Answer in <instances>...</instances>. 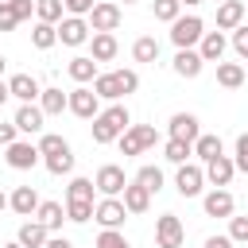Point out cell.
<instances>
[{
  "mask_svg": "<svg viewBox=\"0 0 248 248\" xmlns=\"http://www.w3.org/2000/svg\"><path fill=\"white\" fill-rule=\"evenodd\" d=\"M128 128H132V112L124 105H108V108H101L93 116V143H112Z\"/></svg>",
  "mask_w": 248,
  "mask_h": 248,
  "instance_id": "obj_1",
  "label": "cell"
},
{
  "mask_svg": "<svg viewBox=\"0 0 248 248\" xmlns=\"http://www.w3.org/2000/svg\"><path fill=\"white\" fill-rule=\"evenodd\" d=\"M202 35H205V23L198 16H178L170 23V43L178 50H194V43H202Z\"/></svg>",
  "mask_w": 248,
  "mask_h": 248,
  "instance_id": "obj_2",
  "label": "cell"
},
{
  "mask_svg": "<svg viewBox=\"0 0 248 248\" xmlns=\"http://www.w3.org/2000/svg\"><path fill=\"white\" fill-rule=\"evenodd\" d=\"M66 108H70L74 116H81V120H93V116L101 112V97H97L89 85H78V89L66 93Z\"/></svg>",
  "mask_w": 248,
  "mask_h": 248,
  "instance_id": "obj_3",
  "label": "cell"
},
{
  "mask_svg": "<svg viewBox=\"0 0 248 248\" xmlns=\"http://www.w3.org/2000/svg\"><path fill=\"white\" fill-rule=\"evenodd\" d=\"M93 186H97V194H101V198H120V194H124V186H128V178H124V167H116V163H105V167L97 170Z\"/></svg>",
  "mask_w": 248,
  "mask_h": 248,
  "instance_id": "obj_4",
  "label": "cell"
},
{
  "mask_svg": "<svg viewBox=\"0 0 248 248\" xmlns=\"http://www.w3.org/2000/svg\"><path fill=\"white\" fill-rule=\"evenodd\" d=\"M39 147L35 143H23V140H16V143H8L4 147V163L12 167V170H31V167H39Z\"/></svg>",
  "mask_w": 248,
  "mask_h": 248,
  "instance_id": "obj_5",
  "label": "cell"
},
{
  "mask_svg": "<svg viewBox=\"0 0 248 248\" xmlns=\"http://www.w3.org/2000/svg\"><path fill=\"white\" fill-rule=\"evenodd\" d=\"M182 240H186L182 221H178L174 213H163V217L155 221V244H159V248H182Z\"/></svg>",
  "mask_w": 248,
  "mask_h": 248,
  "instance_id": "obj_6",
  "label": "cell"
},
{
  "mask_svg": "<svg viewBox=\"0 0 248 248\" xmlns=\"http://www.w3.org/2000/svg\"><path fill=\"white\" fill-rule=\"evenodd\" d=\"M202 186H205V170H202L198 163H182L178 174H174V190H178L182 198H198Z\"/></svg>",
  "mask_w": 248,
  "mask_h": 248,
  "instance_id": "obj_7",
  "label": "cell"
},
{
  "mask_svg": "<svg viewBox=\"0 0 248 248\" xmlns=\"http://www.w3.org/2000/svg\"><path fill=\"white\" fill-rule=\"evenodd\" d=\"M124 217H128V209H124L120 198H101V202L93 205V221H97L101 229H120Z\"/></svg>",
  "mask_w": 248,
  "mask_h": 248,
  "instance_id": "obj_8",
  "label": "cell"
},
{
  "mask_svg": "<svg viewBox=\"0 0 248 248\" xmlns=\"http://www.w3.org/2000/svg\"><path fill=\"white\" fill-rule=\"evenodd\" d=\"M120 16H124V12H120V4L101 0V4H93V12H89V27H93V31H108V35H112V31L120 27Z\"/></svg>",
  "mask_w": 248,
  "mask_h": 248,
  "instance_id": "obj_9",
  "label": "cell"
},
{
  "mask_svg": "<svg viewBox=\"0 0 248 248\" xmlns=\"http://www.w3.org/2000/svg\"><path fill=\"white\" fill-rule=\"evenodd\" d=\"M8 93H12L19 105H35L39 93H43V85H39V78H31V74H12V78H8Z\"/></svg>",
  "mask_w": 248,
  "mask_h": 248,
  "instance_id": "obj_10",
  "label": "cell"
},
{
  "mask_svg": "<svg viewBox=\"0 0 248 248\" xmlns=\"http://www.w3.org/2000/svg\"><path fill=\"white\" fill-rule=\"evenodd\" d=\"M85 39H89V19H78V16L58 19V43L62 46H81Z\"/></svg>",
  "mask_w": 248,
  "mask_h": 248,
  "instance_id": "obj_11",
  "label": "cell"
},
{
  "mask_svg": "<svg viewBox=\"0 0 248 248\" xmlns=\"http://www.w3.org/2000/svg\"><path fill=\"white\" fill-rule=\"evenodd\" d=\"M167 128H170V140H182V143H190V147H194V140L202 136V128H198V116H194V112H174Z\"/></svg>",
  "mask_w": 248,
  "mask_h": 248,
  "instance_id": "obj_12",
  "label": "cell"
},
{
  "mask_svg": "<svg viewBox=\"0 0 248 248\" xmlns=\"http://www.w3.org/2000/svg\"><path fill=\"white\" fill-rule=\"evenodd\" d=\"M202 170H205V182H209V186L225 190V186L232 182V174H236V163H232L229 155H217V159H213V163H205Z\"/></svg>",
  "mask_w": 248,
  "mask_h": 248,
  "instance_id": "obj_13",
  "label": "cell"
},
{
  "mask_svg": "<svg viewBox=\"0 0 248 248\" xmlns=\"http://www.w3.org/2000/svg\"><path fill=\"white\" fill-rule=\"evenodd\" d=\"M202 205H205V217H232V209H236L232 194L229 190H217V186L202 198Z\"/></svg>",
  "mask_w": 248,
  "mask_h": 248,
  "instance_id": "obj_14",
  "label": "cell"
},
{
  "mask_svg": "<svg viewBox=\"0 0 248 248\" xmlns=\"http://www.w3.org/2000/svg\"><path fill=\"white\" fill-rule=\"evenodd\" d=\"M43 120H46V116H43V108H39V105H19L12 124H16V132L35 136V132H43Z\"/></svg>",
  "mask_w": 248,
  "mask_h": 248,
  "instance_id": "obj_15",
  "label": "cell"
},
{
  "mask_svg": "<svg viewBox=\"0 0 248 248\" xmlns=\"http://www.w3.org/2000/svg\"><path fill=\"white\" fill-rule=\"evenodd\" d=\"M244 23V4L240 0H221L217 8V31H236Z\"/></svg>",
  "mask_w": 248,
  "mask_h": 248,
  "instance_id": "obj_16",
  "label": "cell"
},
{
  "mask_svg": "<svg viewBox=\"0 0 248 248\" xmlns=\"http://www.w3.org/2000/svg\"><path fill=\"white\" fill-rule=\"evenodd\" d=\"M120 54V43H116V35H108V31H93V62H112Z\"/></svg>",
  "mask_w": 248,
  "mask_h": 248,
  "instance_id": "obj_17",
  "label": "cell"
},
{
  "mask_svg": "<svg viewBox=\"0 0 248 248\" xmlns=\"http://www.w3.org/2000/svg\"><path fill=\"white\" fill-rule=\"evenodd\" d=\"M225 35L221 31H205L202 35V43H198V54H202V62H221L225 58Z\"/></svg>",
  "mask_w": 248,
  "mask_h": 248,
  "instance_id": "obj_18",
  "label": "cell"
},
{
  "mask_svg": "<svg viewBox=\"0 0 248 248\" xmlns=\"http://www.w3.org/2000/svg\"><path fill=\"white\" fill-rule=\"evenodd\" d=\"M120 202H124L128 213H147V209H151V194H147L140 182H128L124 194H120Z\"/></svg>",
  "mask_w": 248,
  "mask_h": 248,
  "instance_id": "obj_19",
  "label": "cell"
},
{
  "mask_svg": "<svg viewBox=\"0 0 248 248\" xmlns=\"http://www.w3.org/2000/svg\"><path fill=\"white\" fill-rule=\"evenodd\" d=\"M8 205H12L19 217H31V213L39 209V194H35V186H16L12 198H8Z\"/></svg>",
  "mask_w": 248,
  "mask_h": 248,
  "instance_id": "obj_20",
  "label": "cell"
},
{
  "mask_svg": "<svg viewBox=\"0 0 248 248\" xmlns=\"http://www.w3.org/2000/svg\"><path fill=\"white\" fill-rule=\"evenodd\" d=\"M35 221H39L46 232H58V229H62V221H66V209H62L58 202H39V209H35Z\"/></svg>",
  "mask_w": 248,
  "mask_h": 248,
  "instance_id": "obj_21",
  "label": "cell"
},
{
  "mask_svg": "<svg viewBox=\"0 0 248 248\" xmlns=\"http://www.w3.org/2000/svg\"><path fill=\"white\" fill-rule=\"evenodd\" d=\"M16 240H19L23 248H43V244L50 240V232H46L39 221H23V225H19V232H16Z\"/></svg>",
  "mask_w": 248,
  "mask_h": 248,
  "instance_id": "obj_22",
  "label": "cell"
},
{
  "mask_svg": "<svg viewBox=\"0 0 248 248\" xmlns=\"http://www.w3.org/2000/svg\"><path fill=\"white\" fill-rule=\"evenodd\" d=\"M202 66H205V62H202L198 50H178V54H174V74H178V78H198Z\"/></svg>",
  "mask_w": 248,
  "mask_h": 248,
  "instance_id": "obj_23",
  "label": "cell"
},
{
  "mask_svg": "<svg viewBox=\"0 0 248 248\" xmlns=\"http://www.w3.org/2000/svg\"><path fill=\"white\" fill-rule=\"evenodd\" d=\"M66 74H70L78 85H85V81H93V78H97V62H93L89 54H78V58H70Z\"/></svg>",
  "mask_w": 248,
  "mask_h": 248,
  "instance_id": "obj_24",
  "label": "cell"
},
{
  "mask_svg": "<svg viewBox=\"0 0 248 248\" xmlns=\"http://www.w3.org/2000/svg\"><path fill=\"white\" fill-rule=\"evenodd\" d=\"M217 85L221 89H240L244 85V66L240 62H217Z\"/></svg>",
  "mask_w": 248,
  "mask_h": 248,
  "instance_id": "obj_25",
  "label": "cell"
},
{
  "mask_svg": "<svg viewBox=\"0 0 248 248\" xmlns=\"http://www.w3.org/2000/svg\"><path fill=\"white\" fill-rule=\"evenodd\" d=\"M190 151H194L202 163H213L217 155H225V147H221V136H205V132L194 140V147H190Z\"/></svg>",
  "mask_w": 248,
  "mask_h": 248,
  "instance_id": "obj_26",
  "label": "cell"
},
{
  "mask_svg": "<svg viewBox=\"0 0 248 248\" xmlns=\"http://www.w3.org/2000/svg\"><path fill=\"white\" fill-rule=\"evenodd\" d=\"M93 93H97L101 101H120V97H124L116 74H97V78H93Z\"/></svg>",
  "mask_w": 248,
  "mask_h": 248,
  "instance_id": "obj_27",
  "label": "cell"
},
{
  "mask_svg": "<svg viewBox=\"0 0 248 248\" xmlns=\"http://www.w3.org/2000/svg\"><path fill=\"white\" fill-rule=\"evenodd\" d=\"M132 58H136V62H159V39L140 35V39L132 43Z\"/></svg>",
  "mask_w": 248,
  "mask_h": 248,
  "instance_id": "obj_28",
  "label": "cell"
},
{
  "mask_svg": "<svg viewBox=\"0 0 248 248\" xmlns=\"http://www.w3.org/2000/svg\"><path fill=\"white\" fill-rule=\"evenodd\" d=\"M39 108H43V116H58L66 108V93L62 89H43L39 93Z\"/></svg>",
  "mask_w": 248,
  "mask_h": 248,
  "instance_id": "obj_29",
  "label": "cell"
},
{
  "mask_svg": "<svg viewBox=\"0 0 248 248\" xmlns=\"http://www.w3.org/2000/svg\"><path fill=\"white\" fill-rule=\"evenodd\" d=\"M136 182H140L147 194H159V190H163V170H159L155 163H147V167L136 170Z\"/></svg>",
  "mask_w": 248,
  "mask_h": 248,
  "instance_id": "obj_30",
  "label": "cell"
},
{
  "mask_svg": "<svg viewBox=\"0 0 248 248\" xmlns=\"http://www.w3.org/2000/svg\"><path fill=\"white\" fill-rule=\"evenodd\" d=\"M31 43H35L39 50H50V46L58 43V27H54V23H35V27H31Z\"/></svg>",
  "mask_w": 248,
  "mask_h": 248,
  "instance_id": "obj_31",
  "label": "cell"
},
{
  "mask_svg": "<svg viewBox=\"0 0 248 248\" xmlns=\"http://www.w3.org/2000/svg\"><path fill=\"white\" fill-rule=\"evenodd\" d=\"M62 0H35V16H39V23H54L58 27V19H62Z\"/></svg>",
  "mask_w": 248,
  "mask_h": 248,
  "instance_id": "obj_32",
  "label": "cell"
},
{
  "mask_svg": "<svg viewBox=\"0 0 248 248\" xmlns=\"http://www.w3.org/2000/svg\"><path fill=\"white\" fill-rule=\"evenodd\" d=\"M190 155H194V151H190V143H182V140H167V143H163V159L174 163V167H182Z\"/></svg>",
  "mask_w": 248,
  "mask_h": 248,
  "instance_id": "obj_33",
  "label": "cell"
},
{
  "mask_svg": "<svg viewBox=\"0 0 248 248\" xmlns=\"http://www.w3.org/2000/svg\"><path fill=\"white\" fill-rule=\"evenodd\" d=\"M93 182L89 178H70V186H66V202H93Z\"/></svg>",
  "mask_w": 248,
  "mask_h": 248,
  "instance_id": "obj_34",
  "label": "cell"
},
{
  "mask_svg": "<svg viewBox=\"0 0 248 248\" xmlns=\"http://www.w3.org/2000/svg\"><path fill=\"white\" fill-rule=\"evenodd\" d=\"M35 147H39V155H43V159H46V155H58V151H70V143H66L62 136H54V132H43Z\"/></svg>",
  "mask_w": 248,
  "mask_h": 248,
  "instance_id": "obj_35",
  "label": "cell"
},
{
  "mask_svg": "<svg viewBox=\"0 0 248 248\" xmlns=\"http://www.w3.org/2000/svg\"><path fill=\"white\" fill-rule=\"evenodd\" d=\"M43 163H46V170H50V174H70V170H74V151H58V155H46Z\"/></svg>",
  "mask_w": 248,
  "mask_h": 248,
  "instance_id": "obj_36",
  "label": "cell"
},
{
  "mask_svg": "<svg viewBox=\"0 0 248 248\" xmlns=\"http://www.w3.org/2000/svg\"><path fill=\"white\" fill-rule=\"evenodd\" d=\"M89 217H93V202H66V221L85 225Z\"/></svg>",
  "mask_w": 248,
  "mask_h": 248,
  "instance_id": "obj_37",
  "label": "cell"
},
{
  "mask_svg": "<svg viewBox=\"0 0 248 248\" xmlns=\"http://www.w3.org/2000/svg\"><path fill=\"white\" fill-rule=\"evenodd\" d=\"M178 16H182V4H178V0H155V19L174 23Z\"/></svg>",
  "mask_w": 248,
  "mask_h": 248,
  "instance_id": "obj_38",
  "label": "cell"
},
{
  "mask_svg": "<svg viewBox=\"0 0 248 248\" xmlns=\"http://www.w3.org/2000/svg\"><path fill=\"white\" fill-rule=\"evenodd\" d=\"M97 248H132V244H128V236H124L120 229H101Z\"/></svg>",
  "mask_w": 248,
  "mask_h": 248,
  "instance_id": "obj_39",
  "label": "cell"
},
{
  "mask_svg": "<svg viewBox=\"0 0 248 248\" xmlns=\"http://www.w3.org/2000/svg\"><path fill=\"white\" fill-rule=\"evenodd\" d=\"M232 244H248V217H229V232H225Z\"/></svg>",
  "mask_w": 248,
  "mask_h": 248,
  "instance_id": "obj_40",
  "label": "cell"
},
{
  "mask_svg": "<svg viewBox=\"0 0 248 248\" xmlns=\"http://www.w3.org/2000/svg\"><path fill=\"white\" fill-rule=\"evenodd\" d=\"M112 74H116V81H120V89H124V97L140 89V74H136V70H112Z\"/></svg>",
  "mask_w": 248,
  "mask_h": 248,
  "instance_id": "obj_41",
  "label": "cell"
},
{
  "mask_svg": "<svg viewBox=\"0 0 248 248\" xmlns=\"http://www.w3.org/2000/svg\"><path fill=\"white\" fill-rule=\"evenodd\" d=\"M120 151L124 155H143V143H140V136L128 128V132H120Z\"/></svg>",
  "mask_w": 248,
  "mask_h": 248,
  "instance_id": "obj_42",
  "label": "cell"
},
{
  "mask_svg": "<svg viewBox=\"0 0 248 248\" xmlns=\"http://www.w3.org/2000/svg\"><path fill=\"white\" fill-rule=\"evenodd\" d=\"M232 163H236V170H244V174H248V132H240V136H236V155H232Z\"/></svg>",
  "mask_w": 248,
  "mask_h": 248,
  "instance_id": "obj_43",
  "label": "cell"
},
{
  "mask_svg": "<svg viewBox=\"0 0 248 248\" xmlns=\"http://www.w3.org/2000/svg\"><path fill=\"white\" fill-rule=\"evenodd\" d=\"M93 4H97V0H62V8H66L70 16H78V19H85V16L93 12Z\"/></svg>",
  "mask_w": 248,
  "mask_h": 248,
  "instance_id": "obj_44",
  "label": "cell"
},
{
  "mask_svg": "<svg viewBox=\"0 0 248 248\" xmlns=\"http://www.w3.org/2000/svg\"><path fill=\"white\" fill-rule=\"evenodd\" d=\"M232 50H236V54L248 62V23H240V27L232 31Z\"/></svg>",
  "mask_w": 248,
  "mask_h": 248,
  "instance_id": "obj_45",
  "label": "cell"
},
{
  "mask_svg": "<svg viewBox=\"0 0 248 248\" xmlns=\"http://www.w3.org/2000/svg\"><path fill=\"white\" fill-rule=\"evenodd\" d=\"M132 132L140 136V143H143V151H147V147H155V140H159V132H155L151 124H132Z\"/></svg>",
  "mask_w": 248,
  "mask_h": 248,
  "instance_id": "obj_46",
  "label": "cell"
},
{
  "mask_svg": "<svg viewBox=\"0 0 248 248\" xmlns=\"http://www.w3.org/2000/svg\"><path fill=\"white\" fill-rule=\"evenodd\" d=\"M16 8L8 4V0H0V31H16Z\"/></svg>",
  "mask_w": 248,
  "mask_h": 248,
  "instance_id": "obj_47",
  "label": "cell"
},
{
  "mask_svg": "<svg viewBox=\"0 0 248 248\" xmlns=\"http://www.w3.org/2000/svg\"><path fill=\"white\" fill-rule=\"evenodd\" d=\"M16 124H0V147H8V143H16Z\"/></svg>",
  "mask_w": 248,
  "mask_h": 248,
  "instance_id": "obj_48",
  "label": "cell"
},
{
  "mask_svg": "<svg viewBox=\"0 0 248 248\" xmlns=\"http://www.w3.org/2000/svg\"><path fill=\"white\" fill-rule=\"evenodd\" d=\"M12 8H16V19H31V12H35V4H12Z\"/></svg>",
  "mask_w": 248,
  "mask_h": 248,
  "instance_id": "obj_49",
  "label": "cell"
},
{
  "mask_svg": "<svg viewBox=\"0 0 248 248\" xmlns=\"http://www.w3.org/2000/svg\"><path fill=\"white\" fill-rule=\"evenodd\" d=\"M205 248H232V240H229V236H209Z\"/></svg>",
  "mask_w": 248,
  "mask_h": 248,
  "instance_id": "obj_50",
  "label": "cell"
},
{
  "mask_svg": "<svg viewBox=\"0 0 248 248\" xmlns=\"http://www.w3.org/2000/svg\"><path fill=\"white\" fill-rule=\"evenodd\" d=\"M43 248H74V240H66V236H50Z\"/></svg>",
  "mask_w": 248,
  "mask_h": 248,
  "instance_id": "obj_51",
  "label": "cell"
},
{
  "mask_svg": "<svg viewBox=\"0 0 248 248\" xmlns=\"http://www.w3.org/2000/svg\"><path fill=\"white\" fill-rule=\"evenodd\" d=\"M8 97H12V93H8V81H4V78H0V105H4V101H8Z\"/></svg>",
  "mask_w": 248,
  "mask_h": 248,
  "instance_id": "obj_52",
  "label": "cell"
},
{
  "mask_svg": "<svg viewBox=\"0 0 248 248\" xmlns=\"http://www.w3.org/2000/svg\"><path fill=\"white\" fill-rule=\"evenodd\" d=\"M0 209H8V194L4 190H0Z\"/></svg>",
  "mask_w": 248,
  "mask_h": 248,
  "instance_id": "obj_53",
  "label": "cell"
},
{
  "mask_svg": "<svg viewBox=\"0 0 248 248\" xmlns=\"http://www.w3.org/2000/svg\"><path fill=\"white\" fill-rule=\"evenodd\" d=\"M4 66H8V58H4V54H0V78H4Z\"/></svg>",
  "mask_w": 248,
  "mask_h": 248,
  "instance_id": "obj_54",
  "label": "cell"
},
{
  "mask_svg": "<svg viewBox=\"0 0 248 248\" xmlns=\"http://www.w3.org/2000/svg\"><path fill=\"white\" fill-rule=\"evenodd\" d=\"M4 248H23V244H19V240H12V244H4Z\"/></svg>",
  "mask_w": 248,
  "mask_h": 248,
  "instance_id": "obj_55",
  "label": "cell"
},
{
  "mask_svg": "<svg viewBox=\"0 0 248 248\" xmlns=\"http://www.w3.org/2000/svg\"><path fill=\"white\" fill-rule=\"evenodd\" d=\"M178 4H190V8H194V4H202V0H178Z\"/></svg>",
  "mask_w": 248,
  "mask_h": 248,
  "instance_id": "obj_56",
  "label": "cell"
},
{
  "mask_svg": "<svg viewBox=\"0 0 248 248\" xmlns=\"http://www.w3.org/2000/svg\"><path fill=\"white\" fill-rule=\"evenodd\" d=\"M12 4H35V0H12Z\"/></svg>",
  "mask_w": 248,
  "mask_h": 248,
  "instance_id": "obj_57",
  "label": "cell"
},
{
  "mask_svg": "<svg viewBox=\"0 0 248 248\" xmlns=\"http://www.w3.org/2000/svg\"><path fill=\"white\" fill-rule=\"evenodd\" d=\"M244 19H248V4H244Z\"/></svg>",
  "mask_w": 248,
  "mask_h": 248,
  "instance_id": "obj_58",
  "label": "cell"
},
{
  "mask_svg": "<svg viewBox=\"0 0 248 248\" xmlns=\"http://www.w3.org/2000/svg\"><path fill=\"white\" fill-rule=\"evenodd\" d=\"M124 4H136V0H124Z\"/></svg>",
  "mask_w": 248,
  "mask_h": 248,
  "instance_id": "obj_59",
  "label": "cell"
},
{
  "mask_svg": "<svg viewBox=\"0 0 248 248\" xmlns=\"http://www.w3.org/2000/svg\"><path fill=\"white\" fill-rule=\"evenodd\" d=\"M244 78H248V70H244Z\"/></svg>",
  "mask_w": 248,
  "mask_h": 248,
  "instance_id": "obj_60",
  "label": "cell"
}]
</instances>
